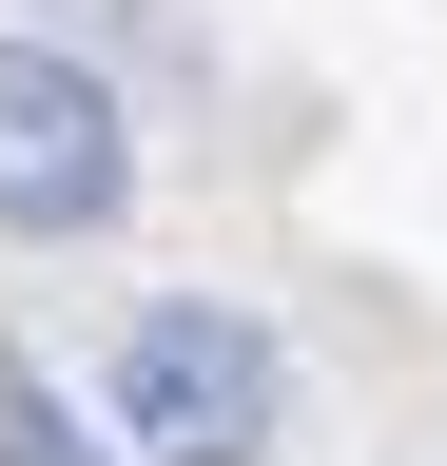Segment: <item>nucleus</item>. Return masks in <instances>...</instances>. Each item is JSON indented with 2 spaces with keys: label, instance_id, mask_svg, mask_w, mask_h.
<instances>
[{
  "label": "nucleus",
  "instance_id": "nucleus-1",
  "mask_svg": "<svg viewBox=\"0 0 447 466\" xmlns=\"http://www.w3.org/2000/svg\"><path fill=\"white\" fill-rule=\"evenodd\" d=\"M292 428V370H272L253 311H214V291H156L117 330V447L137 466H272Z\"/></svg>",
  "mask_w": 447,
  "mask_h": 466
},
{
  "label": "nucleus",
  "instance_id": "nucleus-2",
  "mask_svg": "<svg viewBox=\"0 0 447 466\" xmlns=\"http://www.w3.org/2000/svg\"><path fill=\"white\" fill-rule=\"evenodd\" d=\"M137 195V137H117V78L59 39H0V233H97Z\"/></svg>",
  "mask_w": 447,
  "mask_h": 466
},
{
  "label": "nucleus",
  "instance_id": "nucleus-3",
  "mask_svg": "<svg viewBox=\"0 0 447 466\" xmlns=\"http://www.w3.org/2000/svg\"><path fill=\"white\" fill-rule=\"evenodd\" d=\"M0 466H97V428H78L39 370H0Z\"/></svg>",
  "mask_w": 447,
  "mask_h": 466
}]
</instances>
